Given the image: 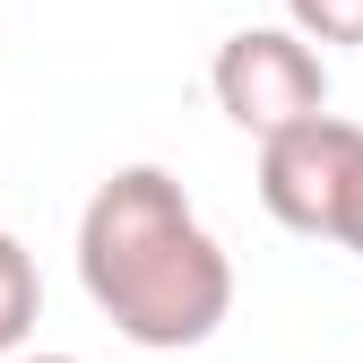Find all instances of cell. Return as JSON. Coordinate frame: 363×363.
Masks as SVG:
<instances>
[{
  "instance_id": "cell-4",
  "label": "cell",
  "mask_w": 363,
  "mask_h": 363,
  "mask_svg": "<svg viewBox=\"0 0 363 363\" xmlns=\"http://www.w3.org/2000/svg\"><path fill=\"white\" fill-rule=\"evenodd\" d=\"M35 311H43L35 259H26V242H18V234H0V363H9V354H26Z\"/></svg>"
},
{
  "instance_id": "cell-2",
  "label": "cell",
  "mask_w": 363,
  "mask_h": 363,
  "mask_svg": "<svg viewBox=\"0 0 363 363\" xmlns=\"http://www.w3.org/2000/svg\"><path fill=\"white\" fill-rule=\"evenodd\" d=\"M208 86H216V113L234 121V130H251V139H277V130L329 113V61L311 52L303 35H286V26L225 35Z\"/></svg>"
},
{
  "instance_id": "cell-5",
  "label": "cell",
  "mask_w": 363,
  "mask_h": 363,
  "mask_svg": "<svg viewBox=\"0 0 363 363\" xmlns=\"http://www.w3.org/2000/svg\"><path fill=\"white\" fill-rule=\"evenodd\" d=\"M286 35H303L311 52H354L363 43V0H286Z\"/></svg>"
},
{
  "instance_id": "cell-3",
  "label": "cell",
  "mask_w": 363,
  "mask_h": 363,
  "mask_svg": "<svg viewBox=\"0 0 363 363\" xmlns=\"http://www.w3.org/2000/svg\"><path fill=\"white\" fill-rule=\"evenodd\" d=\"M363 164V121L346 113H311L277 139H259V208L303 242H329L337 234V208H346V182Z\"/></svg>"
},
{
  "instance_id": "cell-6",
  "label": "cell",
  "mask_w": 363,
  "mask_h": 363,
  "mask_svg": "<svg viewBox=\"0 0 363 363\" xmlns=\"http://www.w3.org/2000/svg\"><path fill=\"white\" fill-rule=\"evenodd\" d=\"M329 242L363 259V164H354V182H346V208H337V234H329Z\"/></svg>"
},
{
  "instance_id": "cell-7",
  "label": "cell",
  "mask_w": 363,
  "mask_h": 363,
  "mask_svg": "<svg viewBox=\"0 0 363 363\" xmlns=\"http://www.w3.org/2000/svg\"><path fill=\"white\" fill-rule=\"evenodd\" d=\"M9 363H78V354H9Z\"/></svg>"
},
{
  "instance_id": "cell-1",
  "label": "cell",
  "mask_w": 363,
  "mask_h": 363,
  "mask_svg": "<svg viewBox=\"0 0 363 363\" xmlns=\"http://www.w3.org/2000/svg\"><path fill=\"white\" fill-rule=\"evenodd\" d=\"M78 286L130 346L182 354L225 329L234 259L164 164H121L78 208Z\"/></svg>"
}]
</instances>
